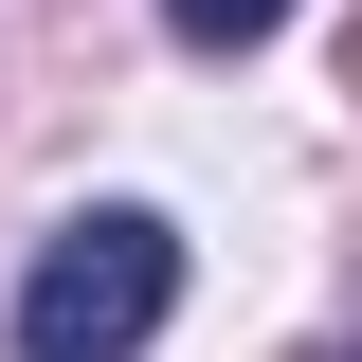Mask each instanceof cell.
<instances>
[{"label":"cell","mask_w":362,"mask_h":362,"mask_svg":"<svg viewBox=\"0 0 362 362\" xmlns=\"http://www.w3.org/2000/svg\"><path fill=\"white\" fill-rule=\"evenodd\" d=\"M272 18H290V0H163V37H181V54H254Z\"/></svg>","instance_id":"7a4b0ae2"},{"label":"cell","mask_w":362,"mask_h":362,"mask_svg":"<svg viewBox=\"0 0 362 362\" xmlns=\"http://www.w3.org/2000/svg\"><path fill=\"white\" fill-rule=\"evenodd\" d=\"M163 308H181V235L145 199H90L18 272V362H127V344H163Z\"/></svg>","instance_id":"6da1fadb"},{"label":"cell","mask_w":362,"mask_h":362,"mask_svg":"<svg viewBox=\"0 0 362 362\" xmlns=\"http://www.w3.org/2000/svg\"><path fill=\"white\" fill-rule=\"evenodd\" d=\"M344 90H362V18H344Z\"/></svg>","instance_id":"3957f363"}]
</instances>
